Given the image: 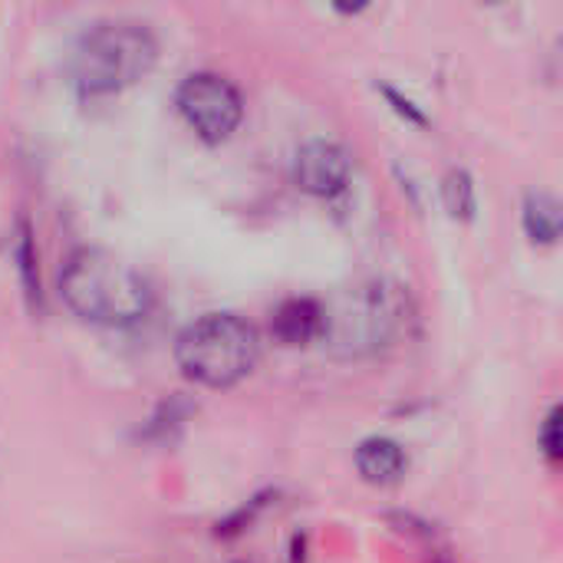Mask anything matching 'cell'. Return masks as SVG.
Here are the masks:
<instances>
[{"label":"cell","mask_w":563,"mask_h":563,"mask_svg":"<svg viewBox=\"0 0 563 563\" xmlns=\"http://www.w3.org/2000/svg\"><path fill=\"white\" fill-rule=\"evenodd\" d=\"M416 307L406 287L393 280H369L343 290L323 307V343L340 360L376 356L409 336Z\"/></svg>","instance_id":"obj_1"},{"label":"cell","mask_w":563,"mask_h":563,"mask_svg":"<svg viewBox=\"0 0 563 563\" xmlns=\"http://www.w3.org/2000/svg\"><path fill=\"white\" fill-rule=\"evenodd\" d=\"M63 303L99 327H132L152 307L148 280L122 257L102 247H79L59 271Z\"/></svg>","instance_id":"obj_2"},{"label":"cell","mask_w":563,"mask_h":563,"mask_svg":"<svg viewBox=\"0 0 563 563\" xmlns=\"http://www.w3.org/2000/svg\"><path fill=\"white\" fill-rule=\"evenodd\" d=\"M175 360L185 379L208 389H228L257 366L261 336L238 313H208L181 330Z\"/></svg>","instance_id":"obj_3"},{"label":"cell","mask_w":563,"mask_h":563,"mask_svg":"<svg viewBox=\"0 0 563 563\" xmlns=\"http://www.w3.org/2000/svg\"><path fill=\"white\" fill-rule=\"evenodd\" d=\"M158 59V40L148 26L115 20L92 26L73 56V76L79 92L109 96L119 92L152 73Z\"/></svg>","instance_id":"obj_4"},{"label":"cell","mask_w":563,"mask_h":563,"mask_svg":"<svg viewBox=\"0 0 563 563\" xmlns=\"http://www.w3.org/2000/svg\"><path fill=\"white\" fill-rule=\"evenodd\" d=\"M178 112L185 115V122L198 132V139H205L208 145H218L224 139H231L244 119V99L241 89L218 76V73H191L181 79L178 92H175Z\"/></svg>","instance_id":"obj_5"},{"label":"cell","mask_w":563,"mask_h":563,"mask_svg":"<svg viewBox=\"0 0 563 563\" xmlns=\"http://www.w3.org/2000/svg\"><path fill=\"white\" fill-rule=\"evenodd\" d=\"M350 175H353V158L340 142L313 139V142H303L294 155V181L307 195L333 198L346 191Z\"/></svg>","instance_id":"obj_6"},{"label":"cell","mask_w":563,"mask_h":563,"mask_svg":"<svg viewBox=\"0 0 563 563\" xmlns=\"http://www.w3.org/2000/svg\"><path fill=\"white\" fill-rule=\"evenodd\" d=\"M271 333L284 346H310L323 336V307L310 297H290L274 310Z\"/></svg>","instance_id":"obj_7"},{"label":"cell","mask_w":563,"mask_h":563,"mask_svg":"<svg viewBox=\"0 0 563 563\" xmlns=\"http://www.w3.org/2000/svg\"><path fill=\"white\" fill-rule=\"evenodd\" d=\"M356 468L369 485H396L409 468V455L399 442L376 435L356 449Z\"/></svg>","instance_id":"obj_8"},{"label":"cell","mask_w":563,"mask_h":563,"mask_svg":"<svg viewBox=\"0 0 563 563\" xmlns=\"http://www.w3.org/2000/svg\"><path fill=\"white\" fill-rule=\"evenodd\" d=\"M525 231L534 244H554L561 238V201L551 191H531L528 195Z\"/></svg>","instance_id":"obj_9"},{"label":"cell","mask_w":563,"mask_h":563,"mask_svg":"<svg viewBox=\"0 0 563 563\" xmlns=\"http://www.w3.org/2000/svg\"><path fill=\"white\" fill-rule=\"evenodd\" d=\"M442 201H445V211L455 218V221H472L475 218V208H478V198H475V181L465 168H452L442 181Z\"/></svg>","instance_id":"obj_10"},{"label":"cell","mask_w":563,"mask_h":563,"mask_svg":"<svg viewBox=\"0 0 563 563\" xmlns=\"http://www.w3.org/2000/svg\"><path fill=\"white\" fill-rule=\"evenodd\" d=\"M16 271L23 280V290L30 297V303H43V287H40V267H36V244H33V231L26 224V218H20V231H16Z\"/></svg>","instance_id":"obj_11"},{"label":"cell","mask_w":563,"mask_h":563,"mask_svg":"<svg viewBox=\"0 0 563 563\" xmlns=\"http://www.w3.org/2000/svg\"><path fill=\"white\" fill-rule=\"evenodd\" d=\"M541 449H544L548 462H561L563 439H561V409H558V406L548 412V419H544V426H541Z\"/></svg>","instance_id":"obj_12"},{"label":"cell","mask_w":563,"mask_h":563,"mask_svg":"<svg viewBox=\"0 0 563 563\" xmlns=\"http://www.w3.org/2000/svg\"><path fill=\"white\" fill-rule=\"evenodd\" d=\"M383 92H386V96H389V99L396 102V112H402V115H409V119H412V122H419V125L426 122V115H422V112H419V109H416V106H412L409 99H402V96H399L396 89H389V86H386Z\"/></svg>","instance_id":"obj_13"}]
</instances>
